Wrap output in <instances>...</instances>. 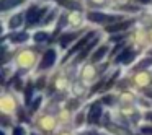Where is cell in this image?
<instances>
[{
    "instance_id": "19",
    "label": "cell",
    "mask_w": 152,
    "mask_h": 135,
    "mask_svg": "<svg viewBox=\"0 0 152 135\" xmlns=\"http://www.w3.org/2000/svg\"><path fill=\"white\" fill-rule=\"evenodd\" d=\"M145 117H147V119H149V121H152V112H149V114H147V116H145Z\"/></svg>"
},
{
    "instance_id": "9",
    "label": "cell",
    "mask_w": 152,
    "mask_h": 135,
    "mask_svg": "<svg viewBox=\"0 0 152 135\" xmlns=\"http://www.w3.org/2000/svg\"><path fill=\"white\" fill-rule=\"evenodd\" d=\"M106 52H108V47H106V46L98 47V49H96V52L92 56V60H93V62H98V60H102L103 57L106 56Z\"/></svg>"
},
{
    "instance_id": "8",
    "label": "cell",
    "mask_w": 152,
    "mask_h": 135,
    "mask_svg": "<svg viewBox=\"0 0 152 135\" xmlns=\"http://www.w3.org/2000/svg\"><path fill=\"white\" fill-rule=\"evenodd\" d=\"M92 36H95V33H88V34H85V36L82 38V41H80V43H77L75 46L72 47V51H70V54H74V52H79V49H82V47L85 46L87 43H88V39H90Z\"/></svg>"
},
{
    "instance_id": "11",
    "label": "cell",
    "mask_w": 152,
    "mask_h": 135,
    "mask_svg": "<svg viewBox=\"0 0 152 135\" xmlns=\"http://www.w3.org/2000/svg\"><path fill=\"white\" fill-rule=\"evenodd\" d=\"M28 38H30V36H28L26 33H17V34H12L10 41H12V43H25Z\"/></svg>"
},
{
    "instance_id": "5",
    "label": "cell",
    "mask_w": 152,
    "mask_h": 135,
    "mask_svg": "<svg viewBox=\"0 0 152 135\" xmlns=\"http://www.w3.org/2000/svg\"><path fill=\"white\" fill-rule=\"evenodd\" d=\"M25 0H2V12H8L15 7H21Z\"/></svg>"
},
{
    "instance_id": "4",
    "label": "cell",
    "mask_w": 152,
    "mask_h": 135,
    "mask_svg": "<svg viewBox=\"0 0 152 135\" xmlns=\"http://www.w3.org/2000/svg\"><path fill=\"white\" fill-rule=\"evenodd\" d=\"M100 116H102V106H100L98 103H95L88 111V121L93 122V124H96V122L100 121Z\"/></svg>"
},
{
    "instance_id": "6",
    "label": "cell",
    "mask_w": 152,
    "mask_h": 135,
    "mask_svg": "<svg viewBox=\"0 0 152 135\" xmlns=\"http://www.w3.org/2000/svg\"><path fill=\"white\" fill-rule=\"evenodd\" d=\"M23 21H25V15L18 13V15H15V17L10 18V21H8V28H10V30H17V28H20L21 25H23Z\"/></svg>"
},
{
    "instance_id": "18",
    "label": "cell",
    "mask_w": 152,
    "mask_h": 135,
    "mask_svg": "<svg viewBox=\"0 0 152 135\" xmlns=\"http://www.w3.org/2000/svg\"><path fill=\"white\" fill-rule=\"evenodd\" d=\"M83 135H98L96 132H87V134H83Z\"/></svg>"
},
{
    "instance_id": "10",
    "label": "cell",
    "mask_w": 152,
    "mask_h": 135,
    "mask_svg": "<svg viewBox=\"0 0 152 135\" xmlns=\"http://www.w3.org/2000/svg\"><path fill=\"white\" fill-rule=\"evenodd\" d=\"M77 38V33H69V34H64L62 38H61V47H67L70 43H72L74 39Z\"/></svg>"
},
{
    "instance_id": "16",
    "label": "cell",
    "mask_w": 152,
    "mask_h": 135,
    "mask_svg": "<svg viewBox=\"0 0 152 135\" xmlns=\"http://www.w3.org/2000/svg\"><path fill=\"white\" fill-rule=\"evenodd\" d=\"M142 134H145V135H152V127H142Z\"/></svg>"
},
{
    "instance_id": "15",
    "label": "cell",
    "mask_w": 152,
    "mask_h": 135,
    "mask_svg": "<svg viewBox=\"0 0 152 135\" xmlns=\"http://www.w3.org/2000/svg\"><path fill=\"white\" fill-rule=\"evenodd\" d=\"M13 135H25L23 127H15V129H13Z\"/></svg>"
},
{
    "instance_id": "14",
    "label": "cell",
    "mask_w": 152,
    "mask_h": 135,
    "mask_svg": "<svg viewBox=\"0 0 152 135\" xmlns=\"http://www.w3.org/2000/svg\"><path fill=\"white\" fill-rule=\"evenodd\" d=\"M131 23H119V25H115V26H110L108 31H119V30H124V28H128Z\"/></svg>"
},
{
    "instance_id": "12",
    "label": "cell",
    "mask_w": 152,
    "mask_h": 135,
    "mask_svg": "<svg viewBox=\"0 0 152 135\" xmlns=\"http://www.w3.org/2000/svg\"><path fill=\"white\" fill-rule=\"evenodd\" d=\"M110 130H111L113 134H116V135H131L128 130H124L123 127H118V125H110Z\"/></svg>"
},
{
    "instance_id": "7",
    "label": "cell",
    "mask_w": 152,
    "mask_h": 135,
    "mask_svg": "<svg viewBox=\"0 0 152 135\" xmlns=\"http://www.w3.org/2000/svg\"><path fill=\"white\" fill-rule=\"evenodd\" d=\"M132 59H134V52H131L129 49H126L123 54H119V56L116 57V62H126V64H129Z\"/></svg>"
},
{
    "instance_id": "1",
    "label": "cell",
    "mask_w": 152,
    "mask_h": 135,
    "mask_svg": "<svg viewBox=\"0 0 152 135\" xmlns=\"http://www.w3.org/2000/svg\"><path fill=\"white\" fill-rule=\"evenodd\" d=\"M48 13V7H30L25 12V21L26 26H33V25L39 23Z\"/></svg>"
},
{
    "instance_id": "3",
    "label": "cell",
    "mask_w": 152,
    "mask_h": 135,
    "mask_svg": "<svg viewBox=\"0 0 152 135\" xmlns=\"http://www.w3.org/2000/svg\"><path fill=\"white\" fill-rule=\"evenodd\" d=\"M87 18H88L90 21H93V23H111L113 20H116L118 17H113V15H106V13H102V12H90L88 15H87Z\"/></svg>"
},
{
    "instance_id": "17",
    "label": "cell",
    "mask_w": 152,
    "mask_h": 135,
    "mask_svg": "<svg viewBox=\"0 0 152 135\" xmlns=\"http://www.w3.org/2000/svg\"><path fill=\"white\" fill-rule=\"evenodd\" d=\"M151 64H152V59H147V60H142L141 67H147V65H151Z\"/></svg>"
},
{
    "instance_id": "20",
    "label": "cell",
    "mask_w": 152,
    "mask_h": 135,
    "mask_svg": "<svg viewBox=\"0 0 152 135\" xmlns=\"http://www.w3.org/2000/svg\"><path fill=\"white\" fill-rule=\"evenodd\" d=\"M31 135H34V134H31Z\"/></svg>"
},
{
    "instance_id": "13",
    "label": "cell",
    "mask_w": 152,
    "mask_h": 135,
    "mask_svg": "<svg viewBox=\"0 0 152 135\" xmlns=\"http://www.w3.org/2000/svg\"><path fill=\"white\" fill-rule=\"evenodd\" d=\"M48 39V33H44V31H38L36 34H34V41L36 43H43V41Z\"/></svg>"
},
{
    "instance_id": "2",
    "label": "cell",
    "mask_w": 152,
    "mask_h": 135,
    "mask_svg": "<svg viewBox=\"0 0 152 135\" xmlns=\"http://www.w3.org/2000/svg\"><path fill=\"white\" fill-rule=\"evenodd\" d=\"M56 59H57V52L54 49H48L46 52H44L43 59H41V64H39V69L41 70H46L49 69V67H53L54 64H56Z\"/></svg>"
}]
</instances>
